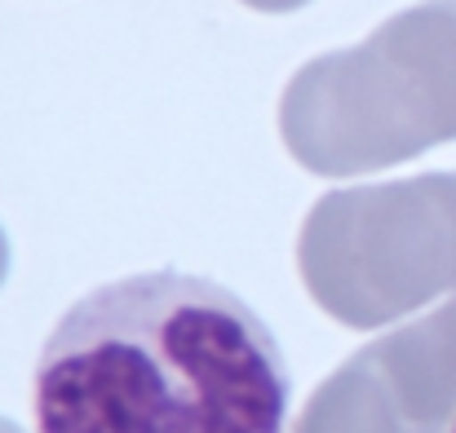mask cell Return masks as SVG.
Returning a JSON list of instances; mask_svg holds the SVG:
<instances>
[{"label": "cell", "mask_w": 456, "mask_h": 433, "mask_svg": "<svg viewBox=\"0 0 456 433\" xmlns=\"http://www.w3.org/2000/svg\"><path fill=\"white\" fill-rule=\"evenodd\" d=\"M289 394L257 309L182 270L80 296L31 376L36 433H284Z\"/></svg>", "instance_id": "obj_1"}, {"label": "cell", "mask_w": 456, "mask_h": 433, "mask_svg": "<svg viewBox=\"0 0 456 433\" xmlns=\"http://www.w3.org/2000/svg\"><path fill=\"white\" fill-rule=\"evenodd\" d=\"M280 138L319 177L377 172L456 138V0H426L363 44L310 58L280 98Z\"/></svg>", "instance_id": "obj_2"}, {"label": "cell", "mask_w": 456, "mask_h": 433, "mask_svg": "<svg viewBox=\"0 0 456 433\" xmlns=\"http://www.w3.org/2000/svg\"><path fill=\"white\" fill-rule=\"evenodd\" d=\"M456 261V177L346 186L302 221L297 270L341 327L372 332L430 301Z\"/></svg>", "instance_id": "obj_3"}, {"label": "cell", "mask_w": 456, "mask_h": 433, "mask_svg": "<svg viewBox=\"0 0 456 433\" xmlns=\"http://www.w3.org/2000/svg\"><path fill=\"white\" fill-rule=\"evenodd\" d=\"M293 433H417L372 363L363 354H350L302 407Z\"/></svg>", "instance_id": "obj_4"}, {"label": "cell", "mask_w": 456, "mask_h": 433, "mask_svg": "<svg viewBox=\"0 0 456 433\" xmlns=\"http://www.w3.org/2000/svg\"><path fill=\"white\" fill-rule=\"evenodd\" d=\"M244 4H253L262 13H289V9H302L305 0H244Z\"/></svg>", "instance_id": "obj_5"}, {"label": "cell", "mask_w": 456, "mask_h": 433, "mask_svg": "<svg viewBox=\"0 0 456 433\" xmlns=\"http://www.w3.org/2000/svg\"><path fill=\"white\" fill-rule=\"evenodd\" d=\"M4 275H9V239L0 230V284H4Z\"/></svg>", "instance_id": "obj_6"}, {"label": "cell", "mask_w": 456, "mask_h": 433, "mask_svg": "<svg viewBox=\"0 0 456 433\" xmlns=\"http://www.w3.org/2000/svg\"><path fill=\"white\" fill-rule=\"evenodd\" d=\"M0 433H22V429H18L13 421H4V416H0Z\"/></svg>", "instance_id": "obj_7"}, {"label": "cell", "mask_w": 456, "mask_h": 433, "mask_svg": "<svg viewBox=\"0 0 456 433\" xmlns=\"http://www.w3.org/2000/svg\"><path fill=\"white\" fill-rule=\"evenodd\" d=\"M452 433H456V425H452Z\"/></svg>", "instance_id": "obj_8"}]
</instances>
